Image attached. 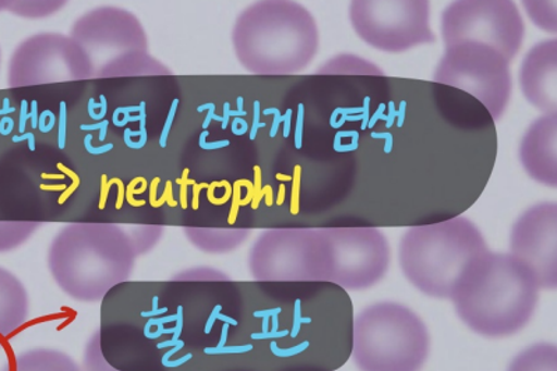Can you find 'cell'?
Here are the masks:
<instances>
[{
	"instance_id": "6da1fadb",
	"label": "cell",
	"mask_w": 557,
	"mask_h": 371,
	"mask_svg": "<svg viewBox=\"0 0 557 371\" xmlns=\"http://www.w3.org/2000/svg\"><path fill=\"white\" fill-rule=\"evenodd\" d=\"M540 286L510 253L486 250L467 264L450 300L468 329L487 338H505L530 323Z\"/></svg>"
},
{
	"instance_id": "7a4b0ae2",
	"label": "cell",
	"mask_w": 557,
	"mask_h": 371,
	"mask_svg": "<svg viewBox=\"0 0 557 371\" xmlns=\"http://www.w3.org/2000/svg\"><path fill=\"white\" fill-rule=\"evenodd\" d=\"M137 251L131 234L113 224H72L49 247L48 267L72 299L98 301L131 279Z\"/></svg>"
},
{
	"instance_id": "3957f363",
	"label": "cell",
	"mask_w": 557,
	"mask_h": 371,
	"mask_svg": "<svg viewBox=\"0 0 557 371\" xmlns=\"http://www.w3.org/2000/svg\"><path fill=\"white\" fill-rule=\"evenodd\" d=\"M233 41L236 57L250 73L284 76L302 72L317 57L319 29L302 4L273 0L240 13Z\"/></svg>"
},
{
	"instance_id": "277c9868",
	"label": "cell",
	"mask_w": 557,
	"mask_h": 371,
	"mask_svg": "<svg viewBox=\"0 0 557 371\" xmlns=\"http://www.w3.org/2000/svg\"><path fill=\"white\" fill-rule=\"evenodd\" d=\"M487 250L480 227L465 217L411 227L399 242V267L422 294L450 299L458 279Z\"/></svg>"
},
{
	"instance_id": "5b68a950",
	"label": "cell",
	"mask_w": 557,
	"mask_h": 371,
	"mask_svg": "<svg viewBox=\"0 0 557 371\" xmlns=\"http://www.w3.org/2000/svg\"><path fill=\"white\" fill-rule=\"evenodd\" d=\"M429 346L425 323L406 306L382 301L354 321L352 359L361 371H419Z\"/></svg>"
},
{
	"instance_id": "8992f818",
	"label": "cell",
	"mask_w": 557,
	"mask_h": 371,
	"mask_svg": "<svg viewBox=\"0 0 557 371\" xmlns=\"http://www.w3.org/2000/svg\"><path fill=\"white\" fill-rule=\"evenodd\" d=\"M249 270L260 282H329L323 230L280 227L263 232L251 246Z\"/></svg>"
},
{
	"instance_id": "52a82bcc",
	"label": "cell",
	"mask_w": 557,
	"mask_h": 371,
	"mask_svg": "<svg viewBox=\"0 0 557 371\" xmlns=\"http://www.w3.org/2000/svg\"><path fill=\"white\" fill-rule=\"evenodd\" d=\"M442 38L446 48L457 44H481L511 63L524 41L525 27L511 0H458L442 14Z\"/></svg>"
},
{
	"instance_id": "ba28073f",
	"label": "cell",
	"mask_w": 557,
	"mask_h": 371,
	"mask_svg": "<svg viewBox=\"0 0 557 371\" xmlns=\"http://www.w3.org/2000/svg\"><path fill=\"white\" fill-rule=\"evenodd\" d=\"M349 20L358 37L377 51L401 53L436 42L428 0H354Z\"/></svg>"
},
{
	"instance_id": "9c48e42d",
	"label": "cell",
	"mask_w": 557,
	"mask_h": 371,
	"mask_svg": "<svg viewBox=\"0 0 557 371\" xmlns=\"http://www.w3.org/2000/svg\"><path fill=\"white\" fill-rule=\"evenodd\" d=\"M436 83L471 94L495 121L505 115L512 92L510 63L502 53L481 44L446 48L435 71Z\"/></svg>"
},
{
	"instance_id": "30bf717a",
	"label": "cell",
	"mask_w": 557,
	"mask_h": 371,
	"mask_svg": "<svg viewBox=\"0 0 557 371\" xmlns=\"http://www.w3.org/2000/svg\"><path fill=\"white\" fill-rule=\"evenodd\" d=\"M329 250V282L347 290L372 288L387 274L391 245L372 226L324 227Z\"/></svg>"
},
{
	"instance_id": "8fae6325",
	"label": "cell",
	"mask_w": 557,
	"mask_h": 371,
	"mask_svg": "<svg viewBox=\"0 0 557 371\" xmlns=\"http://www.w3.org/2000/svg\"><path fill=\"white\" fill-rule=\"evenodd\" d=\"M510 255L524 264L540 289L557 286V206H532L511 227Z\"/></svg>"
},
{
	"instance_id": "7c38bea8",
	"label": "cell",
	"mask_w": 557,
	"mask_h": 371,
	"mask_svg": "<svg viewBox=\"0 0 557 371\" xmlns=\"http://www.w3.org/2000/svg\"><path fill=\"white\" fill-rule=\"evenodd\" d=\"M522 96L545 115L557 109V41L536 44L525 54L520 67Z\"/></svg>"
},
{
	"instance_id": "4fadbf2b",
	"label": "cell",
	"mask_w": 557,
	"mask_h": 371,
	"mask_svg": "<svg viewBox=\"0 0 557 371\" xmlns=\"http://www.w3.org/2000/svg\"><path fill=\"white\" fill-rule=\"evenodd\" d=\"M522 168L535 182L556 187L557 113L536 119L520 143Z\"/></svg>"
},
{
	"instance_id": "5bb4252c",
	"label": "cell",
	"mask_w": 557,
	"mask_h": 371,
	"mask_svg": "<svg viewBox=\"0 0 557 371\" xmlns=\"http://www.w3.org/2000/svg\"><path fill=\"white\" fill-rule=\"evenodd\" d=\"M28 295L22 281L0 267V345L26 324Z\"/></svg>"
},
{
	"instance_id": "9a60e30c",
	"label": "cell",
	"mask_w": 557,
	"mask_h": 371,
	"mask_svg": "<svg viewBox=\"0 0 557 371\" xmlns=\"http://www.w3.org/2000/svg\"><path fill=\"white\" fill-rule=\"evenodd\" d=\"M190 244L205 253L223 255L234 251L250 236L249 230H207V227H185Z\"/></svg>"
},
{
	"instance_id": "2e32d148",
	"label": "cell",
	"mask_w": 557,
	"mask_h": 371,
	"mask_svg": "<svg viewBox=\"0 0 557 371\" xmlns=\"http://www.w3.org/2000/svg\"><path fill=\"white\" fill-rule=\"evenodd\" d=\"M7 371H83L75 360L62 350L32 349L16 356Z\"/></svg>"
},
{
	"instance_id": "e0dca14e",
	"label": "cell",
	"mask_w": 557,
	"mask_h": 371,
	"mask_svg": "<svg viewBox=\"0 0 557 371\" xmlns=\"http://www.w3.org/2000/svg\"><path fill=\"white\" fill-rule=\"evenodd\" d=\"M140 74H171L170 69L146 53H127L112 59L98 71V77L140 76Z\"/></svg>"
},
{
	"instance_id": "ac0fdd59",
	"label": "cell",
	"mask_w": 557,
	"mask_h": 371,
	"mask_svg": "<svg viewBox=\"0 0 557 371\" xmlns=\"http://www.w3.org/2000/svg\"><path fill=\"white\" fill-rule=\"evenodd\" d=\"M507 371H557V349L554 344L530 346L517 355Z\"/></svg>"
},
{
	"instance_id": "d6986e66",
	"label": "cell",
	"mask_w": 557,
	"mask_h": 371,
	"mask_svg": "<svg viewBox=\"0 0 557 371\" xmlns=\"http://www.w3.org/2000/svg\"><path fill=\"white\" fill-rule=\"evenodd\" d=\"M318 74H354V76H384V72L376 64L367 61L357 54H337L319 67Z\"/></svg>"
},
{
	"instance_id": "ffe728a7",
	"label": "cell",
	"mask_w": 557,
	"mask_h": 371,
	"mask_svg": "<svg viewBox=\"0 0 557 371\" xmlns=\"http://www.w3.org/2000/svg\"><path fill=\"white\" fill-rule=\"evenodd\" d=\"M41 225L39 222L0 221V253L26 244Z\"/></svg>"
},
{
	"instance_id": "44dd1931",
	"label": "cell",
	"mask_w": 557,
	"mask_h": 371,
	"mask_svg": "<svg viewBox=\"0 0 557 371\" xmlns=\"http://www.w3.org/2000/svg\"><path fill=\"white\" fill-rule=\"evenodd\" d=\"M536 26L546 33H556V2H522Z\"/></svg>"
},
{
	"instance_id": "7402d4cb",
	"label": "cell",
	"mask_w": 557,
	"mask_h": 371,
	"mask_svg": "<svg viewBox=\"0 0 557 371\" xmlns=\"http://www.w3.org/2000/svg\"><path fill=\"white\" fill-rule=\"evenodd\" d=\"M66 2H8L10 12L20 17L39 18L48 17V14L58 12Z\"/></svg>"
},
{
	"instance_id": "603a6c76",
	"label": "cell",
	"mask_w": 557,
	"mask_h": 371,
	"mask_svg": "<svg viewBox=\"0 0 557 371\" xmlns=\"http://www.w3.org/2000/svg\"><path fill=\"white\" fill-rule=\"evenodd\" d=\"M83 371H123L112 368L103 358L98 333L94 334L86 345L83 359Z\"/></svg>"
},
{
	"instance_id": "cb8c5ba5",
	"label": "cell",
	"mask_w": 557,
	"mask_h": 371,
	"mask_svg": "<svg viewBox=\"0 0 557 371\" xmlns=\"http://www.w3.org/2000/svg\"><path fill=\"white\" fill-rule=\"evenodd\" d=\"M162 234L161 226H137L135 230L131 232L133 245H135V249L137 255H146L159 244Z\"/></svg>"
},
{
	"instance_id": "d4e9b609",
	"label": "cell",
	"mask_w": 557,
	"mask_h": 371,
	"mask_svg": "<svg viewBox=\"0 0 557 371\" xmlns=\"http://www.w3.org/2000/svg\"><path fill=\"white\" fill-rule=\"evenodd\" d=\"M171 281L226 282L230 281V276L219 270L210 269V267H197V269L187 270L172 276Z\"/></svg>"
},
{
	"instance_id": "484cf974",
	"label": "cell",
	"mask_w": 557,
	"mask_h": 371,
	"mask_svg": "<svg viewBox=\"0 0 557 371\" xmlns=\"http://www.w3.org/2000/svg\"><path fill=\"white\" fill-rule=\"evenodd\" d=\"M140 131L133 132L131 128H125V135H123V140H125V145L131 150H141L143 147L147 145V113H146V102H140Z\"/></svg>"
},
{
	"instance_id": "4316f807",
	"label": "cell",
	"mask_w": 557,
	"mask_h": 371,
	"mask_svg": "<svg viewBox=\"0 0 557 371\" xmlns=\"http://www.w3.org/2000/svg\"><path fill=\"white\" fill-rule=\"evenodd\" d=\"M145 177H135L129 185H127L125 190V200L129 202L132 207H143L146 206V200H136V195H143L149 187V183L147 181L143 182Z\"/></svg>"
},
{
	"instance_id": "83f0119b",
	"label": "cell",
	"mask_w": 557,
	"mask_h": 371,
	"mask_svg": "<svg viewBox=\"0 0 557 371\" xmlns=\"http://www.w3.org/2000/svg\"><path fill=\"white\" fill-rule=\"evenodd\" d=\"M67 136V103L61 101L59 103V119H58V147L59 150H65Z\"/></svg>"
},
{
	"instance_id": "f1b7e54d",
	"label": "cell",
	"mask_w": 557,
	"mask_h": 371,
	"mask_svg": "<svg viewBox=\"0 0 557 371\" xmlns=\"http://www.w3.org/2000/svg\"><path fill=\"white\" fill-rule=\"evenodd\" d=\"M57 168L59 171L63 173V175L69 176L72 180V185L69 186L67 189L62 193L61 197H59V205H63V202L67 201L69 197L75 195V191L78 189V186H81V177H78L75 171L69 170L66 165H63V163H58Z\"/></svg>"
},
{
	"instance_id": "f546056e",
	"label": "cell",
	"mask_w": 557,
	"mask_h": 371,
	"mask_svg": "<svg viewBox=\"0 0 557 371\" xmlns=\"http://www.w3.org/2000/svg\"><path fill=\"white\" fill-rule=\"evenodd\" d=\"M177 107H180V100L175 98L171 103L170 112H168L166 121L164 123V127H162V133L160 136V147L165 148L168 143V137H170L172 125H174Z\"/></svg>"
},
{
	"instance_id": "4dcf8cb0",
	"label": "cell",
	"mask_w": 557,
	"mask_h": 371,
	"mask_svg": "<svg viewBox=\"0 0 557 371\" xmlns=\"http://www.w3.org/2000/svg\"><path fill=\"white\" fill-rule=\"evenodd\" d=\"M189 173L190 171L187 170H184V172H182V177H180V180H177L175 183H177V185L181 186V190H180V205L182 207V209L186 210L187 209V187H189L190 185L194 186L195 185V181H191L189 180Z\"/></svg>"
},
{
	"instance_id": "1f68e13d",
	"label": "cell",
	"mask_w": 557,
	"mask_h": 371,
	"mask_svg": "<svg viewBox=\"0 0 557 371\" xmlns=\"http://www.w3.org/2000/svg\"><path fill=\"white\" fill-rule=\"evenodd\" d=\"M57 125V116L52 111H44L39 113L38 131L47 135Z\"/></svg>"
},
{
	"instance_id": "d6a6232c",
	"label": "cell",
	"mask_w": 557,
	"mask_h": 371,
	"mask_svg": "<svg viewBox=\"0 0 557 371\" xmlns=\"http://www.w3.org/2000/svg\"><path fill=\"white\" fill-rule=\"evenodd\" d=\"M139 111H140L139 106L115 109V112H113V113H116V115H123L122 121L116 122L115 126L116 127H125L127 125V123H129V122L132 123V122L139 121L140 116H131V113H135V112H139Z\"/></svg>"
},
{
	"instance_id": "836d02e7",
	"label": "cell",
	"mask_w": 557,
	"mask_h": 371,
	"mask_svg": "<svg viewBox=\"0 0 557 371\" xmlns=\"http://www.w3.org/2000/svg\"><path fill=\"white\" fill-rule=\"evenodd\" d=\"M210 137L209 131H203L199 138V147L205 151H214L221 150V148H225L230 146V140H221V141H207V138Z\"/></svg>"
},
{
	"instance_id": "e575fe53",
	"label": "cell",
	"mask_w": 557,
	"mask_h": 371,
	"mask_svg": "<svg viewBox=\"0 0 557 371\" xmlns=\"http://www.w3.org/2000/svg\"><path fill=\"white\" fill-rule=\"evenodd\" d=\"M92 138H94V136L91 135V133H88V135H86V137H84V141H83L84 148H86V151L88 152V154L102 156V154H107V152H110L113 150L112 143H110V145H106V146H101V147H94Z\"/></svg>"
},
{
	"instance_id": "d590c367",
	"label": "cell",
	"mask_w": 557,
	"mask_h": 371,
	"mask_svg": "<svg viewBox=\"0 0 557 371\" xmlns=\"http://www.w3.org/2000/svg\"><path fill=\"white\" fill-rule=\"evenodd\" d=\"M207 111V115L203 122V131H209L211 121L223 122V116L215 115V106L213 102L205 103V106H200L197 108V112L203 113Z\"/></svg>"
},
{
	"instance_id": "8d00e7d4",
	"label": "cell",
	"mask_w": 557,
	"mask_h": 371,
	"mask_svg": "<svg viewBox=\"0 0 557 371\" xmlns=\"http://www.w3.org/2000/svg\"><path fill=\"white\" fill-rule=\"evenodd\" d=\"M29 106L27 100L20 102V116H18V133L24 135L26 133L27 121H29Z\"/></svg>"
},
{
	"instance_id": "74e56055",
	"label": "cell",
	"mask_w": 557,
	"mask_h": 371,
	"mask_svg": "<svg viewBox=\"0 0 557 371\" xmlns=\"http://www.w3.org/2000/svg\"><path fill=\"white\" fill-rule=\"evenodd\" d=\"M108 126H110V121L97 122L94 125H82L81 128L83 132L100 131L98 140L103 141L108 135Z\"/></svg>"
},
{
	"instance_id": "f35d334b",
	"label": "cell",
	"mask_w": 557,
	"mask_h": 371,
	"mask_svg": "<svg viewBox=\"0 0 557 371\" xmlns=\"http://www.w3.org/2000/svg\"><path fill=\"white\" fill-rule=\"evenodd\" d=\"M110 185H116L117 186V200H116V210H121L123 207V202H125V190L126 187L123 185V182L120 180V177H112L111 181H108Z\"/></svg>"
},
{
	"instance_id": "ab89813d",
	"label": "cell",
	"mask_w": 557,
	"mask_h": 371,
	"mask_svg": "<svg viewBox=\"0 0 557 371\" xmlns=\"http://www.w3.org/2000/svg\"><path fill=\"white\" fill-rule=\"evenodd\" d=\"M210 183H195L194 185V200H191V209L199 210L200 207V193L201 190L209 189Z\"/></svg>"
},
{
	"instance_id": "60d3db41",
	"label": "cell",
	"mask_w": 557,
	"mask_h": 371,
	"mask_svg": "<svg viewBox=\"0 0 557 371\" xmlns=\"http://www.w3.org/2000/svg\"><path fill=\"white\" fill-rule=\"evenodd\" d=\"M13 131H14L13 118H10V115L2 116V119H0V136L8 137V136L12 135Z\"/></svg>"
},
{
	"instance_id": "b9f144b4",
	"label": "cell",
	"mask_w": 557,
	"mask_h": 371,
	"mask_svg": "<svg viewBox=\"0 0 557 371\" xmlns=\"http://www.w3.org/2000/svg\"><path fill=\"white\" fill-rule=\"evenodd\" d=\"M13 143H22L27 141L29 151H36V136H34L33 132H26L24 135H16L12 138Z\"/></svg>"
},
{
	"instance_id": "7bdbcfd3",
	"label": "cell",
	"mask_w": 557,
	"mask_h": 371,
	"mask_svg": "<svg viewBox=\"0 0 557 371\" xmlns=\"http://www.w3.org/2000/svg\"><path fill=\"white\" fill-rule=\"evenodd\" d=\"M111 187L108 186V177L107 175L101 176V197H100V210L106 209L108 196H110Z\"/></svg>"
},
{
	"instance_id": "ee69618b",
	"label": "cell",
	"mask_w": 557,
	"mask_h": 371,
	"mask_svg": "<svg viewBox=\"0 0 557 371\" xmlns=\"http://www.w3.org/2000/svg\"><path fill=\"white\" fill-rule=\"evenodd\" d=\"M160 177H154L150 183V205L152 209H160L159 199H157V189H159Z\"/></svg>"
},
{
	"instance_id": "f6af8a7d",
	"label": "cell",
	"mask_w": 557,
	"mask_h": 371,
	"mask_svg": "<svg viewBox=\"0 0 557 371\" xmlns=\"http://www.w3.org/2000/svg\"><path fill=\"white\" fill-rule=\"evenodd\" d=\"M162 197L165 199V205L175 209L177 201L174 199V187H172V182H166L165 191Z\"/></svg>"
},
{
	"instance_id": "bcb514c9",
	"label": "cell",
	"mask_w": 557,
	"mask_h": 371,
	"mask_svg": "<svg viewBox=\"0 0 557 371\" xmlns=\"http://www.w3.org/2000/svg\"><path fill=\"white\" fill-rule=\"evenodd\" d=\"M233 133L236 136H244L246 132H248V123L244 121L242 118H235L233 122Z\"/></svg>"
},
{
	"instance_id": "7dc6e473",
	"label": "cell",
	"mask_w": 557,
	"mask_h": 371,
	"mask_svg": "<svg viewBox=\"0 0 557 371\" xmlns=\"http://www.w3.org/2000/svg\"><path fill=\"white\" fill-rule=\"evenodd\" d=\"M29 121H32V127L38 128L39 113H38V102L36 100L32 101V107H29Z\"/></svg>"
},
{
	"instance_id": "c3c4849f",
	"label": "cell",
	"mask_w": 557,
	"mask_h": 371,
	"mask_svg": "<svg viewBox=\"0 0 557 371\" xmlns=\"http://www.w3.org/2000/svg\"><path fill=\"white\" fill-rule=\"evenodd\" d=\"M16 112V108L10 106V100L8 97L3 98L2 108H0V116L12 115V113Z\"/></svg>"
},
{
	"instance_id": "681fc988",
	"label": "cell",
	"mask_w": 557,
	"mask_h": 371,
	"mask_svg": "<svg viewBox=\"0 0 557 371\" xmlns=\"http://www.w3.org/2000/svg\"><path fill=\"white\" fill-rule=\"evenodd\" d=\"M259 106H260L259 102H255L256 118H255V125H253V127H251V133H250L251 140H255L256 132H258V128L260 126H263V125H260V123H259Z\"/></svg>"
},
{
	"instance_id": "f907efd6",
	"label": "cell",
	"mask_w": 557,
	"mask_h": 371,
	"mask_svg": "<svg viewBox=\"0 0 557 371\" xmlns=\"http://www.w3.org/2000/svg\"><path fill=\"white\" fill-rule=\"evenodd\" d=\"M39 187H41V190H46V191H65L67 189V186L66 185H63V183H61V185H44V183H41V185H39Z\"/></svg>"
},
{
	"instance_id": "816d5d0a",
	"label": "cell",
	"mask_w": 557,
	"mask_h": 371,
	"mask_svg": "<svg viewBox=\"0 0 557 371\" xmlns=\"http://www.w3.org/2000/svg\"><path fill=\"white\" fill-rule=\"evenodd\" d=\"M230 103L228 102H225L224 103V115H223V131H225L226 127H228L230 125V121H231V118L228 115V112H230Z\"/></svg>"
},
{
	"instance_id": "f5cc1de1",
	"label": "cell",
	"mask_w": 557,
	"mask_h": 371,
	"mask_svg": "<svg viewBox=\"0 0 557 371\" xmlns=\"http://www.w3.org/2000/svg\"><path fill=\"white\" fill-rule=\"evenodd\" d=\"M65 175L63 173H59V175H49V173H41V180L47 181H65Z\"/></svg>"
},
{
	"instance_id": "db71d44e",
	"label": "cell",
	"mask_w": 557,
	"mask_h": 371,
	"mask_svg": "<svg viewBox=\"0 0 557 371\" xmlns=\"http://www.w3.org/2000/svg\"><path fill=\"white\" fill-rule=\"evenodd\" d=\"M238 112L240 113L242 116L246 115L244 111V98L242 97L238 98Z\"/></svg>"
},
{
	"instance_id": "11a10c76",
	"label": "cell",
	"mask_w": 557,
	"mask_h": 371,
	"mask_svg": "<svg viewBox=\"0 0 557 371\" xmlns=\"http://www.w3.org/2000/svg\"><path fill=\"white\" fill-rule=\"evenodd\" d=\"M7 8H8V2H0V10L7 9Z\"/></svg>"
}]
</instances>
